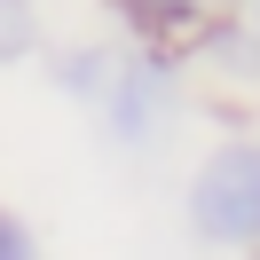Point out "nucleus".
Listing matches in <instances>:
<instances>
[{"mask_svg":"<svg viewBox=\"0 0 260 260\" xmlns=\"http://www.w3.org/2000/svg\"><path fill=\"white\" fill-rule=\"evenodd\" d=\"M181 205L205 244H260V142H221L189 174Z\"/></svg>","mask_w":260,"mask_h":260,"instance_id":"1","label":"nucleus"},{"mask_svg":"<svg viewBox=\"0 0 260 260\" xmlns=\"http://www.w3.org/2000/svg\"><path fill=\"white\" fill-rule=\"evenodd\" d=\"M103 8H111L134 40H150V48H197L205 32L229 24L237 0H103Z\"/></svg>","mask_w":260,"mask_h":260,"instance_id":"2","label":"nucleus"},{"mask_svg":"<svg viewBox=\"0 0 260 260\" xmlns=\"http://www.w3.org/2000/svg\"><path fill=\"white\" fill-rule=\"evenodd\" d=\"M32 48V16H24V0H0V63H16Z\"/></svg>","mask_w":260,"mask_h":260,"instance_id":"3","label":"nucleus"},{"mask_svg":"<svg viewBox=\"0 0 260 260\" xmlns=\"http://www.w3.org/2000/svg\"><path fill=\"white\" fill-rule=\"evenodd\" d=\"M0 260H40V244H32V229H24L16 213H0Z\"/></svg>","mask_w":260,"mask_h":260,"instance_id":"4","label":"nucleus"},{"mask_svg":"<svg viewBox=\"0 0 260 260\" xmlns=\"http://www.w3.org/2000/svg\"><path fill=\"white\" fill-rule=\"evenodd\" d=\"M252 24H260V0H252Z\"/></svg>","mask_w":260,"mask_h":260,"instance_id":"5","label":"nucleus"}]
</instances>
